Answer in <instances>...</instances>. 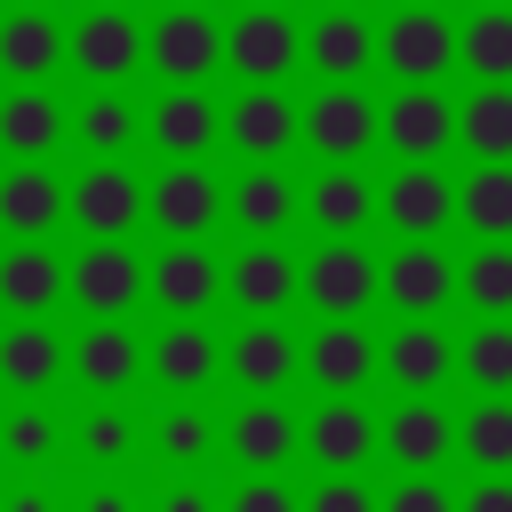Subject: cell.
I'll use <instances>...</instances> for the list:
<instances>
[{
  "label": "cell",
  "instance_id": "40",
  "mask_svg": "<svg viewBox=\"0 0 512 512\" xmlns=\"http://www.w3.org/2000/svg\"><path fill=\"white\" fill-rule=\"evenodd\" d=\"M0 448L24 456V464L48 456V448H56V416H48V408H8V416H0Z\"/></svg>",
  "mask_w": 512,
  "mask_h": 512
},
{
  "label": "cell",
  "instance_id": "42",
  "mask_svg": "<svg viewBox=\"0 0 512 512\" xmlns=\"http://www.w3.org/2000/svg\"><path fill=\"white\" fill-rule=\"evenodd\" d=\"M304 512H376V496L360 488V472H328V480L304 496Z\"/></svg>",
  "mask_w": 512,
  "mask_h": 512
},
{
  "label": "cell",
  "instance_id": "13",
  "mask_svg": "<svg viewBox=\"0 0 512 512\" xmlns=\"http://www.w3.org/2000/svg\"><path fill=\"white\" fill-rule=\"evenodd\" d=\"M224 288H232V304H240L248 320H272V312H280V304L304 288V264H296L288 248H272V240H248V248L232 256Z\"/></svg>",
  "mask_w": 512,
  "mask_h": 512
},
{
  "label": "cell",
  "instance_id": "5",
  "mask_svg": "<svg viewBox=\"0 0 512 512\" xmlns=\"http://www.w3.org/2000/svg\"><path fill=\"white\" fill-rule=\"evenodd\" d=\"M144 208H152V224H160V232L200 240V232L224 216V184H216L200 160H168V168L144 184Z\"/></svg>",
  "mask_w": 512,
  "mask_h": 512
},
{
  "label": "cell",
  "instance_id": "52",
  "mask_svg": "<svg viewBox=\"0 0 512 512\" xmlns=\"http://www.w3.org/2000/svg\"><path fill=\"white\" fill-rule=\"evenodd\" d=\"M168 8H200V0H168Z\"/></svg>",
  "mask_w": 512,
  "mask_h": 512
},
{
  "label": "cell",
  "instance_id": "51",
  "mask_svg": "<svg viewBox=\"0 0 512 512\" xmlns=\"http://www.w3.org/2000/svg\"><path fill=\"white\" fill-rule=\"evenodd\" d=\"M480 8H512V0H480Z\"/></svg>",
  "mask_w": 512,
  "mask_h": 512
},
{
  "label": "cell",
  "instance_id": "26",
  "mask_svg": "<svg viewBox=\"0 0 512 512\" xmlns=\"http://www.w3.org/2000/svg\"><path fill=\"white\" fill-rule=\"evenodd\" d=\"M224 440H232V456H240L248 472H272V464H288V448H296L304 432H296V416H288L280 400H248V408L224 424Z\"/></svg>",
  "mask_w": 512,
  "mask_h": 512
},
{
  "label": "cell",
  "instance_id": "20",
  "mask_svg": "<svg viewBox=\"0 0 512 512\" xmlns=\"http://www.w3.org/2000/svg\"><path fill=\"white\" fill-rule=\"evenodd\" d=\"M296 120H304V112H296L280 88H248V96L224 112V136H232L248 160H280V152L296 144Z\"/></svg>",
  "mask_w": 512,
  "mask_h": 512
},
{
  "label": "cell",
  "instance_id": "22",
  "mask_svg": "<svg viewBox=\"0 0 512 512\" xmlns=\"http://www.w3.org/2000/svg\"><path fill=\"white\" fill-rule=\"evenodd\" d=\"M304 448H312L328 472H360V464L376 456V416H368L360 400H328V408L304 424Z\"/></svg>",
  "mask_w": 512,
  "mask_h": 512
},
{
  "label": "cell",
  "instance_id": "36",
  "mask_svg": "<svg viewBox=\"0 0 512 512\" xmlns=\"http://www.w3.org/2000/svg\"><path fill=\"white\" fill-rule=\"evenodd\" d=\"M456 136L472 144V160H512V88H472L456 104Z\"/></svg>",
  "mask_w": 512,
  "mask_h": 512
},
{
  "label": "cell",
  "instance_id": "31",
  "mask_svg": "<svg viewBox=\"0 0 512 512\" xmlns=\"http://www.w3.org/2000/svg\"><path fill=\"white\" fill-rule=\"evenodd\" d=\"M456 64L480 88H512V8H472V24L456 32Z\"/></svg>",
  "mask_w": 512,
  "mask_h": 512
},
{
  "label": "cell",
  "instance_id": "15",
  "mask_svg": "<svg viewBox=\"0 0 512 512\" xmlns=\"http://www.w3.org/2000/svg\"><path fill=\"white\" fill-rule=\"evenodd\" d=\"M384 216H392V232H408V240H432L448 216H456V184L432 168V160H408L392 184H384V200H376Z\"/></svg>",
  "mask_w": 512,
  "mask_h": 512
},
{
  "label": "cell",
  "instance_id": "54",
  "mask_svg": "<svg viewBox=\"0 0 512 512\" xmlns=\"http://www.w3.org/2000/svg\"><path fill=\"white\" fill-rule=\"evenodd\" d=\"M96 8H120V0H96Z\"/></svg>",
  "mask_w": 512,
  "mask_h": 512
},
{
  "label": "cell",
  "instance_id": "43",
  "mask_svg": "<svg viewBox=\"0 0 512 512\" xmlns=\"http://www.w3.org/2000/svg\"><path fill=\"white\" fill-rule=\"evenodd\" d=\"M376 512H456V496H448L432 472H408V480H400V488H392Z\"/></svg>",
  "mask_w": 512,
  "mask_h": 512
},
{
  "label": "cell",
  "instance_id": "38",
  "mask_svg": "<svg viewBox=\"0 0 512 512\" xmlns=\"http://www.w3.org/2000/svg\"><path fill=\"white\" fill-rule=\"evenodd\" d=\"M456 368H464L480 392H512V320H480V328L456 344Z\"/></svg>",
  "mask_w": 512,
  "mask_h": 512
},
{
  "label": "cell",
  "instance_id": "17",
  "mask_svg": "<svg viewBox=\"0 0 512 512\" xmlns=\"http://www.w3.org/2000/svg\"><path fill=\"white\" fill-rule=\"evenodd\" d=\"M376 368L416 400V392H432V384H448V368H456V344L432 328V320H400L392 336H384V352H376Z\"/></svg>",
  "mask_w": 512,
  "mask_h": 512
},
{
  "label": "cell",
  "instance_id": "27",
  "mask_svg": "<svg viewBox=\"0 0 512 512\" xmlns=\"http://www.w3.org/2000/svg\"><path fill=\"white\" fill-rule=\"evenodd\" d=\"M56 136H64V104H56L40 80H24V88L0 96V144H8L16 160H40Z\"/></svg>",
  "mask_w": 512,
  "mask_h": 512
},
{
  "label": "cell",
  "instance_id": "53",
  "mask_svg": "<svg viewBox=\"0 0 512 512\" xmlns=\"http://www.w3.org/2000/svg\"><path fill=\"white\" fill-rule=\"evenodd\" d=\"M408 8H432V0H408Z\"/></svg>",
  "mask_w": 512,
  "mask_h": 512
},
{
  "label": "cell",
  "instance_id": "24",
  "mask_svg": "<svg viewBox=\"0 0 512 512\" xmlns=\"http://www.w3.org/2000/svg\"><path fill=\"white\" fill-rule=\"evenodd\" d=\"M152 136H160V152H176V160H200V152L224 136V112H216L200 88H168V96L152 104Z\"/></svg>",
  "mask_w": 512,
  "mask_h": 512
},
{
  "label": "cell",
  "instance_id": "46",
  "mask_svg": "<svg viewBox=\"0 0 512 512\" xmlns=\"http://www.w3.org/2000/svg\"><path fill=\"white\" fill-rule=\"evenodd\" d=\"M456 512H512V472H480L472 496H464Z\"/></svg>",
  "mask_w": 512,
  "mask_h": 512
},
{
  "label": "cell",
  "instance_id": "28",
  "mask_svg": "<svg viewBox=\"0 0 512 512\" xmlns=\"http://www.w3.org/2000/svg\"><path fill=\"white\" fill-rule=\"evenodd\" d=\"M56 216H64V184H56L40 160H16V168L0 176V224L24 232V240H40Z\"/></svg>",
  "mask_w": 512,
  "mask_h": 512
},
{
  "label": "cell",
  "instance_id": "55",
  "mask_svg": "<svg viewBox=\"0 0 512 512\" xmlns=\"http://www.w3.org/2000/svg\"><path fill=\"white\" fill-rule=\"evenodd\" d=\"M336 8H344V0H336Z\"/></svg>",
  "mask_w": 512,
  "mask_h": 512
},
{
  "label": "cell",
  "instance_id": "33",
  "mask_svg": "<svg viewBox=\"0 0 512 512\" xmlns=\"http://www.w3.org/2000/svg\"><path fill=\"white\" fill-rule=\"evenodd\" d=\"M456 216H464L480 240H512V160H480V168L456 184Z\"/></svg>",
  "mask_w": 512,
  "mask_h": 512
},
{
  "label": "cell",
  "instance_id": "7",
  "mask_svg": "<svg viewBox=\"0 0 512 512\" xmlns=\"http://www.w3.org/2000/svg\"><path fill=\"white\" fill-rule=\"evenodd\" d=\"M304 296L328 312V320H360L376 304V256L352 248V240H328L304 256Z\"/></svg>",
  "mask_w": 512,
  "mask_h": 512
},
{
  "label": "cell",
  "instance_id": "6",
  "mask_svg": "<svg viewBox=\"0 0 512 512\" xmlns=\"http://www.w3.org/2000/svg\"><path fill=\"white\" fill-rule=\"evenodd\" d=\"M296 136H312V152H320V160H360V152L376 144V104H368L352 80H328V88L304 104Z\"/></svg>",
  "mask_w": 512,
  "mask_h": 512
},
{
  "label": "cell",
  "instance_id": "48",
  "mask_svg": "<svg viewBox=\"0 0 512 512\" xmlns=\"http://www.w3.org/2000/svg\"><path fill=\"white\" fill-rule=\"evenodd\" d=\"M0 512H48V496L40 488H16V496H0Z\"/></svg>",
  "mask_w": 512,
  "mask_h": 512
},
{
  "label": "cell",
  "instance_id": "50",
  "mask_svg": "<svg viewBox=\"0 0 512 512\" xmlns=\"http://www.w3.org/2000/svg\"><path fill=\"white\" fill-rule=\"evenodd\" d=\"M248 8H280V0H248Z\"/></svg>",
  "mask_w": 512,
  "mask_h": 512
},
{
  "label": "cell",
  "instance_id": "18",
  "mask_svg": "<svg viewBox=\"0 0 512 512\" xmlns=\"http://www.w3.org/2000/svg\"><path fill=\"white\" fill-rule=\"evenodd\" d=\"M224 368L256 392V400H272L296 368H304V352H296V336L280 328V320H248L240 336H232V352H224Z\"/></svg>",
  "mask_w": 512,
  "mask_h": 512
},
{
  "label": "cell",
  "instance_id": "41",
  "mask_svg": "<svg viewBox=\"0 0 512 512\" xmlns=\"http://www.w3.org/2000/svg\"><path fill=\"white\" fill-rule=\"evenodd\" d=\"M208 440H216V424H208L200 408H168V416H160V456L192 464V456H208Z\"/></svg>",
  "mask_w": 512,
  "mask_h": 512
},
{
  "label": "cell",
  "instance_id": "30",
  "mask_svg": "<svg viewBox=\"0 0 512 512\" xmlns=\"http://www.w3.org/2000/svg\"><path fill=\"white\" fill-rule=\"evenodd\" d=\"M72 368H80V384H96V392H120V384L144 368V352H136L128 320H88V336L72 344Z\"/></svg>",
  "mask_w": 512,
  "mask_h": 512
},
{
  "label": "cell",
  "instance_id": "34",
  "mask_svg": "<svg viewBox=\"0 0 512 512\" xmlns=\"http://www.w3.org/2000/svg\"><path fill=\"white\" fill-rule=\"evenodd\" d=\"M456 296L480 312V320H512V240H480L456 272Z\"/></svg>",
  "mask_w": 512,
  "mask_h": 512
},
{
  "label": "cell",
  "instance_id": "32",
  "mask_svg": "<svg viewBox=\"0 0 512 512\" xmlns=\"http://www.w3.org/2000/svg\"><path fill=\"white\" fill-rule=\"evenodd\" d=\"M216 360H224V352H216V336H208L200 320H168V328H160V344H152V376H160V384H176V392L208 384V376H216Z\"/></svg>",
  "mask_w": 512,
  "mask_h": 512
},
{
  "label": "cell",
  "instance_id": "25",
  "mask_svg": "<svg viewBox=\"0 0 512 512\" xmlns=\"http://www.w3.org/2000/svg\"><path fill=\"white\" fill-rule=\"evenodd\" d=\"M304 208H312V224L320 232H360L368 216H376V184L352 168V160H328V176H312V192H304Z\"/></svg>",
  "mask_w": 512,
  "mask_h": 512
},
{
  "label": "cell",
  "instance_id": "19",
  "mask_svg": "<svg viewBox=\"0 0 512 512\" xmlns=\"http://www.w3.org/2000/svg\"><path fill=\"white\" fill-rule=\"evenodd\" d=\"M304 56H312L320 80H360V72L376 64V32H368L360 8H328V16L304 32Z\"/></svg>",
  "mask_w": 512,
  "mask_h": 512
},
{
  "label": "cell",
  "instance_id": "23",
  "mask_svg": "<svg viewBox=\"0 0 512 512\" xmlns=\"http://www.w3.org/2000/svg\"><path fill=\"white\" fill-rule=\"evenodd\" d=\"M56 296H64V256H48L40 240H24V248L0 256V304H8L16 320H40Z\"/></svg>",
  "mask_w": 512,
  "mask_h": 512
},
{
  "label": "cell",
  "instance_id": "9",
  "mask_svg": "<svg viewBox=\"0 0 512 512\" xmlns=\"http://www.w3.org/2000/svg\"><path fill=\"white\" fill-rule=\"evenodd\" d=\"M376 136L400 152V160H440L456 144V104L440 88H400L384 112H376Z\"/></svg>",
  "mask_w": 512,
  "mask_h": 512
},
{
  "label": "cell",
  "instance_id": "12",
  "mask_svg": "<svg viewBox=\"0 0 512 512\" xmlns=\"http://www.w3.org/2000/svg\"><path fill=\"white\" fill-rule=\"evenodd\" d=\"M64 48H72V64H80L88 80H120V72H136V56H144V24H136L128 8H88V16L64 32Z\"/></svg>",
  "mask_w": 512,
  "mask_h": 512
},
{
  "label": "cell",
  "instance_id": "16",
  "mask_svg": "<svg viewBox=\"0 0 512 512\" xmlns=\"http://www.w3.org/2000/svg\"><path fill=\"white\" fill-rule=\"evenodd\" d=\"M304 376L328 384V400H352L368 376H376V344L360 320H320V336L304 344Z\"/></svg>",
  "mask_w": 512,
  "mask_h": 512
},
{
  "label": "cell",
  "instance_id": "21",
  "mask_svg": "<svg viewBox=\"0 0 512 512\" xmlns=\"http://www.w3.org/2000/svg\"><path fill=\"white\" fill-rule=\"evenodd\" d=\"M48 64H64V24H56L40 0H16V8L0 16V72L40 80Z\"/></svg>",
  "mask_w": 512,
  "mask_h": 512
},
{
  "label": "cell",
  "instance_id": "1",
  "mask_svg": "<svg viewBox=\"0 0 512 512\" xmlns=\"http://www.w3.org/2000/svg\"><path fill=\"white\" fill-rule=\"evenodd\" d=\"M376 64L400 72V88H432L448 64H456V24L440 8H400L384 32H376Z\"/></svg>",
  "mask_w": 512,
  "mask_h": 512
},
{
  "label": "cell",
  "instance_id": "35",
  "mask_svg": "<svg viewBox=\"0 0 512 512\" xmlns=\"http://www.w3.org/2000/svg\"><path fill=\"white\" fill-rule=\"evenodd\" d=\"M232 216H240V224H248V232L264 240V232H280V224L296 216V184H288V176H280L272 160H256V168H248V176L232 184Z\"/></svg>",
  "mask_w": 512,
  "mask_h": 512
},
{
  "label": "cell",
  "instance_id": "45",
  "mask_svg": "<svg viewBox=\"0 0 512 512\" xmlns=\"http://www.w3.org/2000/svg\"><path fill=\"white\" fill-rule=\"evenodd\" d=\"M232 512H304V504H296V496H288V488H280L272 472H256V480H248V488L232 496Z\"/></svg>",
  "mask_w": 512,
  "mask_h": 512
},
{
  "label": "cell",
  "instance_id": "4",
  "mask_svg": "<svg viewBox=\"0 0 512 512\" xmlns=\"http://www.w3.org/2000/svg\"><path fill=\"white\" fill-rule=\"evenodd\" d=\"M64 288L96 312V320H120L136 296H144V256L128 240H88L72 264H64Z\"/></svg>",
  "mask_w": 512,
  "mask_h": 512
},
{
  "label": "cell",
  "instance_id": "3",
  "mask_svg": "<svg viewBox=\"0 0 512 512\" xmlns=\"http://www.w3.org/2000/svg\"><path fill=\"white\" fill-rule=\"evenodd\" d=\"M296 56H304V32L288 24V8H240V16L224 24V64H232L248 88H272Z\"/></svg>",
  "mask_w": 512,
  "mask_h": 512
},
{
  "label": "cell",
  "instance_id": "47",
  "mask_svg": "<svg viewBox=\"0 0 512 512\" xmlns=\"http://www.w3.org/2000/svg\"><path fill=\"white\" fill-rule=\"evenodd\" d=\"M160 512H208V496H200V488H168V496H160Z\"/></svg>",
  "mask_w": 512,
  "mask_h": 512
},
{
  "label": "cell",
  "instance_id": "49",
  "mask_svg": "<svg viewBox=\"0 0 512 512\" xmlns=\"http://www.w3.org/2000/svg\"><path fill=\"white\" fill-rule=\"evenodd\" d=\"M88 512H128V496H120V488H96V496H88Z\"/></svg>",
  "mask_w": 512,
  "mask_h": 512
},
{
  "label": "cell",
  "instance_id": "8",
  "mask_svg": "<svg viewBox=\"0 0 512 512\" xmlns=\"http://www.w3.org/2000/svg\"><path fill=\"white\" fill-rule=\"evenodd\" d=\"M376 296H384L392 312H408V320H432V312L456 296V264H448L432 240H408L400 256L376 264Z\"/></svg>",
  "mask_w": 512,
  "mask_h": 512
},
{
  "label": "cell",
  "instance_id": "10",
  "mask_svg": "<svg viewBox=\"0 0 512 512\" xmlns=\"http://www.w3.org/2000/svg\"><path fill=\"white\" fill-rule=\"evenodd\" d=\"M144 288H152L176 320H200V312L224 296V264H216L200 240H176V248H160V256L144 264Z\"/></svg>",
  "mask_w": 512,
  "mask_h": 512
},
{
  "label": "cell",
  "instance_id": "14",
  "mask_svg": "<svg viewBox=\"0 0 512 512\" xmlns=\"http://www.w3.org/2000/svg\"><path fill=\"white\" fill-rule=\"evenodd\" d=\"M64 208H72V216H80L96 240H120V232L144 216V184H136L120 160H96V168H88V176L64 192Z\"/></svg>",
  "mask_w": 512,
  "mask_h": 512
},
{
  "label": "cell",
  "instance_id": "29",
  "mask_svg": "<svg viewBox=\"0 0 512 512\" xmlns=\"http://www.w3.org/2000/svg\"><path fill=\"white\" fill-rule=\"evenodd\" d=\"M56 368H64V336H56L48 320H8V328H0V384L40 392Z\"/></svg>",
  "mask_w": 512,
  "mask_h": 512
},
{
  "label": "cell",
  "instance_id": "44",
  "mask_svg": "<svg viewBox=\"0 0 512 512\" xmlns=\"http://www.w3.org/2000/svg\"><path fill=\"white\" fill-rule=\"evenodd\" d=\"M80 448H88V456H128V408L80 416Z\"/></svg>",
  "mask_w": 512,
  "mask_h": 512
},
{
  "label": "cell",
  "instance_id": "39",
  "mask_svg": "<svg viewBox=\"0 0 512 512\" xmlns=\"http://www.w3.org/2000/svg\"><path fill=\"white\" fill-rule=\"evenodd\" d=\"M80 136H88L96 152H120V144L136 136V112H128V96H112V88H104V96H88V104H80Z\"/></svg>",
  "mask_w": 512,
  "mask_h": 512
},
{
  "label": "cell",
  "instance_id": "11",
  "mask_svg": "<svg viewBox=\"0 0 512 512\" xmlns=\"http://www.w3.org/2000/svg\"><path fill=\"white\" fill-rule=\"evenodd\" d=\"M376 448H384L400 472H432V464L456 448V416H448L432 392H416V400H400V408L376 424Z\"/></svg>",
  "mask_w": 512,
  "mask_h": 512
},
{
  "label": "cell",
  "instance_id": "37",
  "mask_svg": "<svg viewBox=\"0 0 512 512\" xmlns=\"http://www.w3.org/2000/svg\"><path fill=\"white\" fill-rule=\"evenodd\" d=\"M456 448H464L480 472H512V400H504V392H488V400L456 424Z\"/></svg>",
  "mask_w": 512,
  "mask_h": 512
},
{
  "label": "cell",
  "instance_id": "2",
  "mask_svg": "<svg viewBox=\"0 0 512 512\" xmlns=\"http://www.w3.org/2000/svg\"><path fill=\"white\" fill-rule=\"evenodd\" d=\"M144 56H152V72H168V88H200L224 64V24L208 8H168L144 32Z\"/></svg>",
  "mask_w": 512,
  "mask_h": 512
}]
</instances>
